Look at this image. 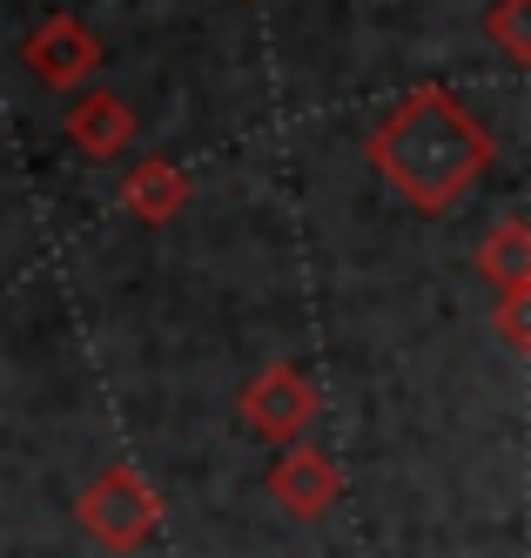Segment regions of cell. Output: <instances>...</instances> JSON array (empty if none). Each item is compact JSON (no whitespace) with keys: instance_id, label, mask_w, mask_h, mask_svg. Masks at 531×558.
<instances>
[{"instance_id":"cell-9","label":"cell","mask_w":531,"mask_h":558,"mask_svg":"<svg viewBox=\"0 0 531 558\" xmlns=\"http://www.w3.org/2000/svg\"><path fill=\"white\" fill-rule=\"evenodd\" d=\"M484 34L511 54V61H524L531 68V0H498L492 14H484Z\"/></svg>"},{"instance_id":"cell-5","label":"cell","mask_w":531,"mask_h":558,"mask_svg":"<svg viewBox=\"0 0 531 558\" xmlns=\"http://www.w3.org/2000/svg\"><path fill=\"white\" fill-rule=\"evenodd\" d=\"M269 498L297 518V525H316V518H330L337 498H343V471L337 458L323 451V445H282V458L269 464Z\"/></svg>"},{"instance_id":"cell-1","label":"cell","mask_w":531,"mask_h":558,"mask_svg":"<svg viewBox=\"0 0 531 558\" xmlns=\"http://www.w3.org/2000/svg\"><path fill=\"white\" fill-rule=\"evenodd\" d=\"M363 155L418 216H451L471 182L492 169V135L444 82H424L377 114Z\"/></svg>"},{"instance_id":"cell-7","label":"cell","mask_w":531,"mask_h":558,"mask_svg":"<svg viewBox=\"0 0 531 558\" xmlns=\"http://www.w3.org/2000/svg\"><path fill=\"white\" fill-rule=\"evenodd\" d=\"M121 209H129L135 222H148V229L176 222L189 209V169L169 162V155H142V162L121 175Z\"/></svg>"},{"instance_id":"cell-2","label":"cell","mask_w":531,"mask_h":558,"mask_svg":"<svg viewBox=\"0 0 531 558\" xmlns=\"http://www.w3.org/2000/svg\"><path fill=\"white\" fill-rule=\"evenodd\" d=\"M74 518L101 551H142L155 538V525H161V498L148 492V477L135 464H108L95 485L81 492Z\"/></svg>"},{"instance_id":"cell-10","label":"cell","mask_w":531,"mask_h":558,"mask_svg":"<svg viewBox=\"0 0 531 558\" xmlns=\"http://www.w3.org/2000/svg\"><path fill=\"white\" fill-rule=\"evenodd\" d=\"M492 330L518 350V356H531V290H511V296H498V310H492Z\"/></svg>"},{"instance_id":"cell-4","label":"cell","mask_w":531,"mask_h":558,"mask_svg":"<svg viewBox=\"0 0 531 558\" xmlns=\"http://www.w3.org/2000/svg\"><path fill=\"white\" fill-rule=\"evenodd\" d=\"M21 61L40 88H55V95H74V88H88L95 82V68H101V41H95V27L88 21H74V14H48L27 41H21Z\"/></svg>"},{"instance_id":"cell-8","label":"cell","mask_w":531,"mask_h":558,"mask_svg":"<svg viewBox=\"0 0 531 558\" xmlns=\"http://www.w3.org/2000/svg\"><path fill=\"white\" fill-rule=\"evenodd\" d=\"M478 276H484V283H492L498 296H511V290H531V222H498L492 235H484V243H478Z\"/></svg>"},{"instance_id":"cell-6","label":"cell","mask_w":531,"mask_h":558,"mask_svg":"<svg viewBox=\"0 0 531 558\" xmlns=\"http://www.w3.org/2000/svg\"><path fill=\"white\" fill-rule=\"evenodd\" d=\"M61 135L88 155V162H121L129 142L142 135V122H135V108L121 101L114 88H81L74 108H68V122H61Z\"/></svg>"},{"instance_id":"cell-3","label":"cell","mask_w":531,"mask_h":558,"mask_svg":"<svg viewBox=\"0 0 531 558\" xmlns=\"http://www.w3.org/2000/svg\"><path fill=\"white\" fill-rule=\"evenodd\" d=\"M236 411H242V424H250L256 437H269V445H297V437L310 430V417H316V384L297 364H269V371H256L250 384H242Z\"/></svg>"}]
</instances>
